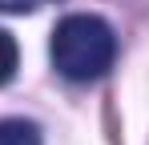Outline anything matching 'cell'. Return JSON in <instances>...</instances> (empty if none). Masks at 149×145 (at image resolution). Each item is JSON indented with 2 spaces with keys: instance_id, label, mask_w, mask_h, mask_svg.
Returning a JSON list of instances; mask_svg holds the SVG:
<instances>
[{
  "instance_id": "1",
  "label": "cell",
  "mask_w": 149,
  "mask_h": 145,
  "mask_svg": "<svg viewBox=\"0 0 149 145\" xmlns=\"http://www.w3.org/2000/svg\"><path fill=\"white\" fill-rule=\"evenodd\" d=\"M113 56H117V36L101 16L73 12L52 32V65L65 81H97L113 69Z\"/></svg>"
},
{
  "instance_id": "2",
  "label": "cell",
  "mask_w": 149,
  "mask_h": 145,
  "mask_svg": "<svg viewBox=\"0 0 149 145\" xmlns=\"http://www.w3.org/2000/svg\"><path fill=\"white\" fill-rule=\"evenodd\" d=\"M0 145H40V129L32 121H0Z\"/></svg>"
},
{
  "instance_id": "3",
  "label": "cell",
  "mask_w": 149,
  "mask_h": 145,
  "mask_svg": "<svg viewBox=\"0 0 149 145\" xmlns=\"http://www.w3.org/2000/svg\"><path fill=\"white\" fill-rule=\"evenodd\" d=\"M16 65H20V52H16V40L0 28V85H8L16 77Z\"/></svg>"
},
{
  "instance_id": "4",
  "label": "cell",
  "mask_w": 149,
  "mask_h": 145,
  "mask_svg": "<svg viewBox=\"0 0 149 145\" xmlns=\"http://www.w3.org/2000/svg\"><path fill=\"white\" fill-rule=\"evenodd\" d=\"M40 4H52V0H0V12H32V8H40Z\"/></svg>"
}]
</instances>
